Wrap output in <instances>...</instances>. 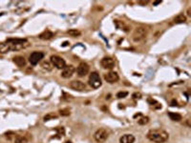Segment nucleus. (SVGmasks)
Listing matches in <instances>:
<instances>
[{
	"label": "nucleus",
	"instance_id": "nucleus-6",
	"mask_svg": "<svg viewBox=\"0 0 191 143\" xmlns=\"http://www.w3.org/2000/svg\"><path fill=\"white\" fill-rule=\"evenodd\" d=\"M50 59H51V64L54 67H55L57 69L63 70L64 68H65L66 62L62 57H58V55H52Z\"/></svg>",
	"mask_w": 191,
	"mask_h": 143
},
{
	"label": "nucleus",
	"instance_id": "nucleus-5",
	"mask_svg": "<svg viewBox=\"0 0 191 143\" xmlns=\"http://www.w3.org/2000/svg\"><path fill=\"white\" fill-rule=\"evenodd\" d=\"M102 79H100V74L97 72H93L89 76V85L93 89H99L102 86Z\"/></svg>",
	"mask_w": 191,
	"mask_h": 143
},
{
	"label": "nucleus",
	"instance_id": "nucleus-7",
	"mask_svg": "<svg viewBox=\"0 0 191 143\" xmlns=\"http://www.w3.org/2000/svg\"><path fill=\"white\" fill-rule=\"evenodd\" d=\"M43 57L44 54L42 52H33L30 55L29 61L33 66H35L36 64H38V62L41 61V59H43Z\"/></svg>",
	"mask_w": 191,
	"mask_h": 143
},
{
	"label": "nucleus",
	"instance_id": "nucleus-22",
	"mask_svg": "<svg viewBox=\"0 0 191 143\" xmlns=\"http://www.w3.org/2000/svg\"><path fill=\"white\" fill-rule=\"evenodd\" d=\"M148 122H149V117H147V116H142L139 120H138V123H139L140 125H145V124H147Z\"/></svg>",
	"mask_w": 191,
	"mask_h": 143
},
{
	"label": "nucleus",
	"instance_id": "nucleus-21",
	"mask_svg": "<svg viewBox=\"0 0 191 143\" xmlns=\"http://www.w3.org/2000/svg\"><path fill=\"white\" fill-rule=\"evenodd\" d=\"M57 116L55 114H54V113H49V114H47L46 116H44V121H49V120H51V119H54V118H57Z\"/></svg>",
	"mask_w": 191,
	"mask_h": 143
},
{
	"label": "nucleus",
	"instance_id": "nucleus-31",
	"mask_svg": "<svg viewBox=\"0 0 191 143\" xmlns=\"http://www.w3.org/2000/svg\"><path fill=\"white\" fill-rule=\"evenodd\" d=\"M189 121H190V120H189V119H187V120H186V124H187V126H188V127H189V128H190V127H191V125H190V123H189Z\"/></svg>",
	"mask_w": 191,
	"mask_h": 143
},
{
	"label": "nucleus",
	"instance_id": "nucleus-30",
	"mask_svg": "<svg viewBox=\"0 0 191 143\" xmlns=\"http://www.w3.org/2000/svg\"><path fill=\"white\" fill-rule=\"evenodd\" d=\"M140 4H143V5H146L148 3V1H142V2H139Z\"/></svg>",
	"mask_w": 191,
	"mask_h": 143
},
{
	"label": "nucleus",
	"instance_id": "nucleus-15",
	"mask_svg": "<svg viewBox=\"0 0 191 143\" xmlns=\"http://www.w3.org/2000/svg\"><path fill=\"white\" fill-rule=\"evenodd\" d=\"M13 63L15 64V65H17L18 67H24L25 65H26V59L21 57V55H17V57H13Z\"/></svg>",
	"mask_w": 191,
	"mask_h": 143
},
{
	"label": "nucleus",
	"instance_id": "nucleus-3",
	"mask_svg": "<svg viewBox=\"0 0 191 143\" xmlns=\"http://www.w3.org/2000/svg\"><path fill=\"white\" fill-rule=\"evenodd\" d=\"M148 35V30L146 27L144 26H140L137 27L134 30L133 35H132V38H133L134 42H142L146 38Z\"/></svg>",
	"mask_w": 191,
	"mask_h": 143
},
{
	"label": "nucleus",
	"instance_id": "nucleus-20",
	"mask_svg": "<svg viewBox=\"0 0 191 143\" xmlns=\"http://www.w3.org/2000/svg\"><path fill=\"white\" fill-rule=\"evenodd\" d=\"M67 33H68L69 35L73 36V37H77V36L80 35V32L75 29H71V30L67 31Z\"/></svg>",
	"mask_w": 191,
	"mask_h": 143
},
{
	"label": "nucleus",
	"instance_id": "nucleus-28",
	"mask_svg": "<svg viewBox=\"0 0 191 143\" xmlns=\"http://www.w3.org/2000/svg\"><path fill=\"white\" fill-rule=\"evenodd\" d=\"M171 105H172V106H176V105H177V101H176L175 99L172 100V102H171Z\"/></svg>",
	"mask_w": 191,
	"mask_h": 143
},
{
	"label": "nucleus",
	"instance_id": "nucleus-9",
	"mask_svg": "<svg viewBox=\"0 0 191 143\" xmlns=\"http://www.w3.org/2000/svg\"><path fill=\"white\" fill-rule=\"evenodd\" d=\"M69 87L77 92H82L86 89V85L80 80H73L72 82H70Z\"/></svg>",
	"mask_w": 191,
	"mask_h": 143
},
{
	"label": "nucleus",
	"instance_id": "nucleus-29",
	"mask_svg": "<svg viewBox=\"0 0 191 143\" xmlns=\"http://www.w3.org/2000/svg\"><path fill=\"white\" fill-rule=\"evenodd\" d=\"M161 3H162V1H156V2H154V6H156V5H159Z\"/></svg>",
	"mask_w": 191,
	"mask_h": 143
},
{
	"label": "nucleus",
	"instance_id": "nucleus-8",
	"mask_svg": "<svg viewBox=\"0 0 191 143\" xmlns=\"http://www.w3.org/2000/svg\"><path fill=\"white\" fill-rule=\"evenodd\" d=\"M100 65H102L103 69L112 70L115 67V65H116V63H115V60L112 57H105L102 58V61H100Z\"/></svg>",
	"mask_w": 191,
	"mask_h": 143
},
{
	"label": "nucleus",
	"instance_id": "nucleus-33",
	"mask_svg": "<svg viewBox=\"0 0 191 143\" xmlns=\"http://www.w3.org/2000/svg\"><path fill=\"white\" fill-rule=\"evenodd\" d=\"M68 44H69V43H68V42H64V43H63V45H62V46H63V47H65V46H67V45H68Z\"/></svg>",
	"mask_w": 191,
	"mask_h": 143
},
{
	"label": "nucleus",
	"instance_id": "nucleus-18",
	"mask_svg": "<svg viewBox=\"0 0 191 143\" xmlns=\"http://www.w3.org/2000/svg\"><path fill=\"white\" fill-rule=\"evenodd\" d=\"M28 138L25 136H15V140L13 142L15 143H28Z\"/></svg>",
	"mask_w": 191,
	"mask_h": 143
},
{
	"label": "nucleus",
	"instance_id": "nucleus-16",
	"mask_svg": "<svg viewBox=\"0 0 191 143\" xmlns=\"http://www.w3.org/2000/svg\"><path fill=\"white\" fill-rule=\"evenodd\" d=\"M168 116L170 117L171 120H173V121H181V120L182 119V116L181 114L179 113H173V112H169L168 113Z\"/></svg>",
	"mask_w": 191,
	"mask_h": 143
},
{
	"label": "nucleus",
	"instance_id": "nucleus-1",
	"mask_svg": "<svg viewBox=\"0 0 191 143\" xmlns=\"http://www.w3.org/2000/svg\"><path fill=\"white\" fill-rule=\"evenodd\" d=\"M29 46V43L26 39L21 38H10L6 42L0 43V53L10 52V51H19Z\"/></svg>",
	"mask_w": 191,
	"mask_h": 143
},
{
	"label": "nucleus",
	"instance_id": "nucleus-11",
	"mask_svg": "<svg viewBox=\"0 0 191 143\" xmlns=\"http://www.w3.org/2000/svg\"><path fill=\"white\" fill-rule=\"evenodd\" d=\"M104 79H105L106 82H108L110 84H114V83H116V82L119 81L120 76L116 72L110 71V72H108L107 74H104Z\"/></svg>",
	"mask_w": 191,
	"mask_h": 143
},
{
	"label": "nucleus",
	"instance_id": "nucleus-24",
	"mask_svg": "<svg viewBox=\"0 0 191 143\" xmlns=\"http://www.w3.org/2000/svg\"><path fill=\"white\" fill-rule=\"evenodd\" d=\"M128 95V92H119L117 94V97L118 98H124V97H126Z\"/></svg>",
	"mask_w": 191,
	"mask_h": 143
},
{
	"label": "nucleus",
	"instance_id": "nucleus-14",
	"mask_svg": "<svg viewBox=\"0 0 191 143\" xmlns=\"http://www.w3.org/2000/svg\"><path fill=\"white\" fill-rule=\"evenodd\" d=\"M38 37L42 39V40H50V39H52L54 37V33H52L51 31H49V30H46V31H44L43 33H41Z\"/></svg>",
	"mask_w": 191,
	"mask_h": 143
},
{
	"label": "nucleus",
	"instance_id": "nucleus-34",
	"mask_svg": "<svg viewBox=\"0 0 191 143\" xmlns=\"http://www.w3.org/2000/svg\"><path fill=\"white\" fill-rule=\"evenodd\" d=\"M64 143H72V142H71V141H69V140H68V141H65Z\"/></svg>",
	"mask_w": 191,
	"mask_h": 143
},
{
	"label": "nucleus",
	"instance_id": "nucleus-4",
	"mask_svg": "<svg viewBox=\"0 0 191 143\" xmlns=\"http://www.w3.org/2000/svg\"><path fill=\"white\" fill-rule=\"evenodd\" d=\"M109 136V133L106 129L100 128L99 130L96 131V133L94 134V138L98 143H103L107 140Z\"/></svg>",
	"mask_w": 191,
	"mask_h": 143
},
{
	"label": "nucleus",
	"instance_id": "nucleus-27",
	"mask_svg": "<svg viewBox=\"0 0 191 143\" xmlns=\"http://www.w3.org/2000/svg\"><path fill=\"white\" fill-rule=\"evenodd\" d=\"M133 97L134 98H140L142 94H140V92H135V94H133Z\"/></svg>",
	"mask_w": 191,
	"mask_h": 143
},
{
	"label": "nucleus",
	"instance_id": "nucleus-10",
	"mask_svg": "<svg viewBox=\"0 0 191 143\" xmlns=\"http://www.w3.org/2000/svg\"><path fill=\"white\" fill-rule=\"evenodd\" d=\"M89 70H90V67L88 64L85 62H81L77 69V74L79 77H83L89 72Z\"/></svg>",
	"mask_w": 191,
	"mask_h": 143
},
{
	"label": "nucleus",
	"instance_id": "nucleus-19",
	"mask_svg": "<svg viewBox=\"0 0 191 143\" xmlns=\"http://www.w3.org/2000/svg\"><path fill=\"white\" fill-rule=\"evenodd\" d=\"M41 67L46 72H51L53 70V65L50 62H48V61H43L41 64Z\"/></svg>",
	"mask_w": 191,
	"mask_h": 143
},
{
	"label": "nucleus",
	"instance_id": "nucleus-25",
	"mask_svg": "<svg viewBox=\"0 0 191 143\" xmlns=\"http://www.w3.org/2000/svg\"><path fill=\"white\" fill-rule=\"evenodd\" d=\"M5 136H6V137L9 140H11L13 138V137H15V134H13V133H12V132H10V133H7V134H5Z\"/></svg>",
	"mask_w": 191,
	"mask_h": 143
},
{
	"label": "nucleus",
	"instance_id": "nucleus-12",
	"mask_svg": "<svg viewBox=\"0 0 191 143\" xmlns=\"http://www.w3.org/2000/svg\"><path fill=\"white\" fill-rule=\"evenodd\" d=\"M75 72V68L73 65L65 66V68L62 70V72H61V76L63 78H70L73 76Z\"/></svg>",
	"mask_w": 191,
	"mask_h": 143
},
{
	"label": "nucleus",
	"instance_id": "nucleus-26",
	"mask_svg": "<svg viewBox=\"0 0 191 143\" xmlns=\"http://www.w3.org/2000/svg\"><path fill=\"white\" fill-rule=\"evenodd\" d=\"M57 132H58L59 136H64V134H65V130H64V128H63V127H61V128H57Z\"/></svg>",
	"mask_w": 191,
	"mask_h": 143
},
{
	"label": "nucleus",
	"instance_id": "nucleus-23",
	"mask_svg": "<svg viewBox=\"0 0 191 143\" xmlns=\"http://www.w3.org/2000/svg\"><path fill=\"white\" fill-rule=\"evenodd\" d=\"M70 109L68 108H65V109H61V110H59V114L61 116H70Z\"/></svg>",
	"mask_w": 191,
	"mask_h": 143
},
{
	"label": "nucleus",
	"instance_id": "nucleus-13",
	"mask_svg": "<svg viewBox=\"0 0 191 143\" xmlns=\"http://www.w3.org/2000/svg\"><path fill=\"white\" fill-rule=\"evenodd\" d=\"M135 136L131 134H126L120 138V143H134Z\"/></svg>",
	"mask_w": 191,
	"mask_h": 143
},
{
	"label": "nucleus",
	"instance_id": "nucleus-2",
	"mask_svg": "<svg viewBox=\"0 0 191 143\" xmlns=\"http://www.w3.org/2000/svg\"><path fill=\"white\" fill-rule=\"evenodd\" d=\"M146 137L152 142L164 143L169 138V134H168L167 132L161 130V129H154V130H150L148 132Z\"/></svg>",
	"mask_w": 191,
	"mask_h": 143
},
{
	"label": "nucleus",
	"instance_id": "nucleus-32",
	"mask_svg": "<svg viewBox=\"0 0 191 143\" xmlns=\"http://www.w3.org/2000/svg\"><path fill=\"white\" fill-rule=\"evenodd\" d=\"M187 15H188V16H191V13H190V8H188V10H187Z\"/></svg>",
	"mask_w": 191,
	"mask_h": 143
},
{
	"label": "nucleus",
	"instance_id": "nucleus-17",
	"mask_svg": "<svg viewBox=\"0 0 191 143\" xmlns=\"http://www.w3.org/2000/svg\"><path fill=\"white\" fill-rule=\"evenodd\" d=\"M174 23L175 24H182V23H184L185 21H186V16H185L184 13H180L176 16L175 18H174Z\"/></svg>",
	"mask_w": 191,
	"mask_h": 143
}]
</instances>
